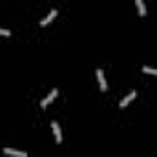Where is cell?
Wrapping results in <instances>:
<instances>
[{"label": "cell", "instance_id": "1", "mask_svg": "<svg viewBox=\"0 0 157 157\" xmlns=\"http://www.w3.org/2000/svg\"><path fill=\"white\" fill-rule=\"evenodd\" d=\"M57 93H59V90H57V88H53V90H51V93H49V95H48V97H46V99L40 102V106H42V108H46L49 102H53V99L57 97Z\"/></svg>", "mask_w": 157, "mask_h": 157}, {"label": "cell", "instance_id": "2", "mask_svg": "<svg viewBox=\"0 0 157 157\" xmlns=\"http://www.w3.org/2000/svg\"><path fill=\"white\" fill-rule=\"evenodd\" d=\"M135 95H137L135 91H130V93H128V95H126V97H124L121 102H119V108H126V106H128V104H130V102L135 99Z\"/></svg>", "mask_w": 157, "mask_h": 157}, {"label": "cell", "instance_id": "3", "mask_svg": "<svg viewBox=\"0 0 157 157\" xmlns=\"http://www.w3.org/2000/svg\"><path fill=\"white\" fill-rule=\"evenodd\" d=\"M4 154H6V155H15V157H28V154H26V152L15 150V148H4Z\"/></svg>", "mask_w": 157, "mask_h": 157}, {"label": "cell", "instance_id": "4", "mask_svg": "<svg viewBox=\"0 0 157 157\" xmlns=\"http://www.w3.org/2000/svg\"><path fill=\"white\" fill-rule=\"evenodd\" d=\"M51 128H53V133H55V141L57 143H62V133H60V128L57 122H51Z\"/></svg>", "mask_w": 157, "mask_h": 157}, {"label": "cell", "instance_id": "5", "mask_svg": "<svg viewBox=\"0 0 157 157\" xmlns=\"http://www.w3.org/2000/svg\"><path fill=\"white\" fill-rule=\"evenodd\" d=\"M97 78H99V84H101V90H108V84H106V78L102 70H97Z\"/></svg>", "mask_w": 157, "mask_h": 157}, {"label": "cell", "instance_id": "6", "mask_svg": "<svg viewBox=\"0 0 157 157\" xmlns=\"http://www.w3.org/2000/svg\"><path fill=\"white\" fill-rule=\"evenodd\" d=\"M55 17H57V9H51V11H49V15H48L44 20H40V26H48V24H49Z\"/></svg>", "mask_w": 157, "mask_h": 157}, {"label": "cell", "instance_id": "7", "mask_svg": "<svg viewBox=\"0 0 157 157\" xmlns=\"http://www.w3.org/2000/svg\"><path fill=\"white\" fill-rule=\"evenodd\" d=\"M135 4H137L139 15H141V17H144V15H146V7H144V2H143V0H135Z\"/></svg>", "mask_w": 157, "mask_h": 157}, {"label": "cell", "instance_id": "8", "mask_svg": "<svg viewBox=\"0 0 157 157\" xmlns=\"http://www.w3.org/2000/svg\"><path fill=\"white\" fill-rule=\"evenodd\" d=\"M143 71H144V73H148V75H155V77H157V70H155V68H148V66H144V68H143Z\"/></svg>", "mask_w": 157, "mask_h": 157}, {"label": "cell", "instance_id": "9", "mask_svg": "<svg viewBox=\"0 0 157 157\" xmlns=\"http://www.w3.org/2000/svg\"><path fill=\"white\" fill-rule=\"evenodd\" d=\"M0 35L2 37H11V31L9 29H0Z\"/></svg>", "mask_w": 157, "mask_h": 157}]
</instances>
